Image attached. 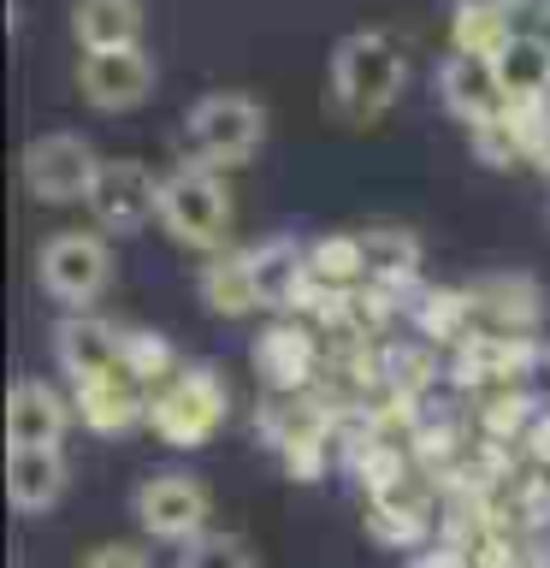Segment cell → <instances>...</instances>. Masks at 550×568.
I'll return each mask as SVG.
<instances>
[{
    "label": "cell",
    "instance_id": "6da1fadb",
    "mask_svg": "<svg viewBox=\"0 0 550 568\" xmlns=\"http://www.w3.org/2000/svg\"><path fill=\"white\" fill-rule=\"evenodd\" d=\"M408 83V53L385 30H355L332 53V106L344 119H379Z\"/></svg>",
    "mask_w": 550,
    "mask_h": 568
},
{
    "label": "cell",
    "instance_id": "7a4b0ae2",
    "mask_svg": "<svg viewBox=\"0 0 550 568\" xmlns=\"http://www.w3.org/2000/svg\"><path fill=\"white\" fill-rule=\"evenodd\" d=\"M160 225L172 231V243L202 248V255H225V237H231L225 178L213 166H202V160H184L177 172H166V190H160Z\"/></svg>",
    "mask_w": 550,
    "mask_h": 568
},
{
    "label": "cell",
    "instance_id": "3957f363",
    "mask_svg": "<svg viewBox=\"0 0 550 568\" xmlns=\"http://www.w3.org/2000/svg\"><path fill=\"white\" fill-rule=\"evenodd\" d=\"M225 415H231V385H225V373L207 367V362L184 367L172 385H160L149 397V426L172 444V450L207 444L225 426Z\"/></svg>",
    "mask_w": 550,
    "mask_h": 568
},
{
    "label": "cell",
    "instance_id": "277c9868",
    "mask_svg": "<svg viewBox=\"0 0 550 568\" xmlns=\"http://www.w3.org/2000/svg\"><path fill=\"white\" fill-rule=\"evenodd\" d=\"M184 142H190V160H202L213 172L243 166V160H255L261 142H266V106L255 95H237V89L202 95L184 119Z\"/></svg>",
    "mask_w": 550,
    "mask_h": 568
},
{
    "label": "cell",
    "instance_id": "5b68a950",
    "mask_svg": "<svg viewBox=\"0 0 550 568\" xmlns=\"http://www.w3.org/2000/svg\"><path fill=\"white\" fill-rule=\"evenodd\" d=\"M101 166H106V160L89 149L78 131H48V136H35L30 149H24V160H18L24 190L35 195V202H48V207L89 202V195H95Z\"/></svg>",
    "mask_w": 550,
    "mask_h": 568
},
{
    "label": "cell",
    "instance_id": "8992f818",
    "mask_svg": "<svg viewBox=\"0 0 550 568\" xmlns=\"http://www.w3.org/2000/svg\"><path fill=\"white\" fill-rule=\"evenodd\" d=\"M35 278H42V291L53 302L89 308L106 291V278H113V255H106V243L95 231H60V237H48L35 248Z\"/></svg>",
    "mask_w": 550,
    "mask_h": 568
},
{
    "label": "cell",
    "instance_id": "52a82bcc",
    "mask_svg": "<svg viewBox=\"0 0 550 568\" xmlns=\"http://www.w3.org/2000/svg\"><path fill=\"white\" fill-rule=\"evenodd\" d=\"M131 509H136V521H142L149 539L184 550L190 539H202V532H207L213 497H207L202 479H190V474H154V479H142V486H136Z\"/></svg>",
    "mask_w": 550,
    "mask_h": 568
},
{
    "label": "cell",
    "instance_id": "ba28073f",
    "mask_svg": "<svg viewBox=\"0 0 550 568\" xmlns=\"http://www.w3.org/2000/svg\"><path fill=\"white\" fill-rule=\"evenodd\" d=\"M160 190H166V178L149 172L142 160H106L95 178V195H89V213H95L101 231L131 237V231L160 220Z\"/></svg>",
    "mask_w": 550,
    "mask_h": 568
},
{
    "label": "cell",
    "instance_id": "9c48e42d",
    "mask_svg": "<svg viewBox=\"0 0 550 568\" xmlns=\"http://www.w3.org/2000/svg\"><path fill=\"white\" fill-rule=\"evenodd\" d=\"M78 89L101 113H131L154 95V60L142 48H113V53H78Z\"/></svg>",
    "mask_w": 550,
    "mask_h": 568
},
{
    "label": "cell",
    "instance_id": "30bf717a",
    "mask_svg": "<svg viewBox=\"0 0 550 568\" xmlns=\"http://www.w3.org/2000/svg\"><path fill=\"white\" fill-rule=\"evenodd\" d=\"M71 420H78V408H71L48 379H12V390H7V450H60Z\"/></svg>",
    "mask_w": 550,
    "mask_h": 568
},
{
    "label": "cell",
    "instance_id": "8fae6325",
    "mask_svg": "<svg viewBox=\"0 0 550 568\" xmlns=\"http://www.w3.org/2000/svg\"><path fill=\"white\" fill-rule=\"evenodd\" d=\"M124 344H131V332H119L113 320L71 314V320H60L53 355H60L71 385H89V379H106V373H124Z\"/></svg>",
    "mask_w": 550,
    "mask_h": 568
},
{
    "label": "cell",
    "instance_id": "7c38bea8",
    "mask_svg": "<svg viewBox=\"0 0 550 568\" xmlns=\"http://www.w3.org/2000/svg\"><path fill=\"white\" fill-rule=\"evenodd\" d=\"M438 95L468 131H479V124L509 113V95H503V83H497V65L479 60V53H450V60L438 65Z\"/></svg>",
    "mask_w": 550,
    "mask_h": 568
},
{
    "label": "cell",
    "instance_id": "4fadbf2b",
    "mask_svg": "<svg viewBox=\"0 0 550 568\" xmlns=\"http://www.w3.org/2000/svg\"><path fill=\"white\" fill-rule=\"evenodd\" d=\"M248 255V278H255V302L261 308H291V302L314 284V266H308V243L296 237H266Z\"/></svg>",
    "mask_w": 550,
    "mask_h": 568
},
{
    "label": "cell",
    "instance_id": "5bb4252c",
    "mask_svg": "<svg viewBox=\"0 0 550 568\" xmlns=\"http://www.w3.org/2000/svg\"><path fill=\"white\" fill-rule=\"evenodd\" d=\"M71 408H78V420H89L106 438H119V433H131L136 420H149V397H142V385L131 373H106V379L71 385Z\"/></svg>",
    "mask_w": 550,
    "mask_h": 568
},
{
    "label": "cell",
    "instance_id": "9a60e30c",
    "mask_svg": "<svg viewBox=\"0 0 550 568\" xmlns=\"http://www.w3.org/2000/svg\"><path fill=\"white\" fill-rule=\"evenodd\" d=\"M71 486L65 450H7V497L18 515H48Z\"/></svg>",
    "mask_w": 550,
    "mask_h": 568
},
{
    "label": "cell",
    "instance_id": "2e32d148",
    "mask_svg": "<svg viewBox=\"0 0 550 568\" xmlns=\"http://www.w3.org/2000/svg\"><path fill=\"white\" fill-rule=\"evenodd\" d=\"M497 83H503L509 106H550V48L539 36L515 30L503 48H497Z\"/></svg>",
    "mask_w": 550,
    "mask_h": 568
},
{
    "label": "cell",
    "instance_id": "e0dca14e",
    "mask_svg": "<svg viewBox=\"0 0 550 568\" xmlns=\"http://www.w3.org/2000/svg\"><path fill=\"white\" fill-rule=\"evenodd\" d=\"M71 36L83 53L142 48V0H78L71 7Z\"/></svg>",
    "mask_w": 550,
    "mask_h": 568
},
{
    "label": "cell",
    "instance_id": "ac0fdd59",
    "mask_svg": "<svg viewBox=\"0 0 550 568\" xmlns=\"http://www.w3.org/2000/svg\"><path fill=\"white\" fill-rule=\"evenodd\" d=\"M521 7L527 0H456V53H479V60H497V48L521 30Z\"/></svg>",
    "mask_w": 550,
    "mask_h": 568
},
{
    "label": "cell",
    "instance_id": "d6986e66",
    "mask_svg": "<svg viewBox=\"0 0 550 568\" xmlns=\"http://www.w3.org/2000/svg\"><path fill=\"white\" fill-rule=\"evenodd\" d=\"M355 248H361V278L373 284H408L420 273V237L408 225H367L355 231Z\"/></svg>",
    "mask_w": 550,
    "mask_h": 568
},
{
    "label": "cell",
    "instance_id": "ffe728a7",
    "mask_svg": "<svg viewBox=\"0 0 550 568\" xmlns=\"http://www.w3.org/2000/svg\"><path fill=\"white\" fill-rule=\"evenodd\" d=\"M202 302L213 314H225V320H237V314H255L261 302H255V278H248V255L237 248V255H213L207 261V273H202Z\"/></svg>",
    "mask_w": 550,
    "mask_h": 568
},
{
    "label": "cell",
    "instance_id": "44dd1931",
    "mask_svg": "<svg viewBox=\"0 0 550 568\" xmlns=\"http://www.w3.org/2000/svg\"><path fill=\"white\" fill-rule=\"evenodd\" d=\"M308 337H302L296 326H273L261 332L255 344V367L266 373V385H302V373H308Z\"/></svg>",
    "mask_w": 550,
    "mask_h": 568
},
{
    "label": "cell",
    "instance_id": "7402d4cb",
    "mask_svg": "<svg viewBox=\"0 0 550 568\" xmlns=\"http://www.w3.org/2000/svg\"><path fill=\"white\" fill-rule=\"evenodd\" d=\"M124 373L149 390V385H172L177 373H184V362L172 355V344L160 332H131V344H124Z\"/></svg>",
    "mask_w": 550,
    "mask_h": 568
},
{
    "label": "cell",
    "instance_id": "603a6c76",
    "mask_svg": "<svg viewBox=\"0 0 550 568\" xmlns=\"http://www.w3.org/2000/svg\"><path fill=\"white\" fill-rule=\"evenodd\" d=\"M473 308H491V320H503V326H532V314H539V284H527V278H486L473 291Z\"/></svg>",
    "mask_w": 550,
    "mask_h": 568
},
{
    "label": "cell",
    "instance_id": "cb8c5ba5",
    "mask_svg": "<svg viewBox=\"0 0 550 568\" xmlns=\"http://www.w3.org/2000/svg\"><path fill=\"white\" fill-rule=\"evenodd\" d=\"M177 568H255V557L237 532H202L177 550Z\"/></svg>",
    "mask_w": 550,
    "mask_h": 568
},
{
    "label": "cell",
    "instance_id": "d4e9b609",
    "mask_svg": "<svg viewBox=\"0 0 550 568\" xmlns=\"http://www.w3.org/2000/svg\"><path fill=\"white\" fill-rule=\"evenodd\" d=\"M308 266H314V284H349V278H361V248H355V231H349V237L308 243Z\"/></svg>",
    "mask_w": 550,
    "mask_h": 568
},
{
    "label": "cell",
    "instance_id": "484cf974",
    "mask_svg": "<svg viewBox=\"0 0 550 568\" xmlns=\"http://www.w3.org/2000/svg\"><path fill=\"white\" fill-rule=\"evenodd\" d=\"M515 385H521V403L532 408H550V349H521V362H515Z\"/></svg>",
    "mask_w": 550,
    "mask_h": 568
},
{
    "label": "cell",
    "instance_id": "4316f807",
    "mask_svg": "<svg viewBox=\"0 0 550 568\" xmlns=\"http://www.w3.org/2000/svg\"><path fill=\"white\" fill-rule=\"evenodd\" d=\"M83 568H154L149 557H142L136 545H101V550H89Z\"/></svg>",
    "mask_w": 550,
    "mask_h": 568
},
{
    "label": "cell",
    "instance_id": "83f0119b",
    "mask_svg": "<svg viewBox=\"0 0 550 568\" xmlns=\"http://www.w3.org/2000/svg\"><path fill=\"white\" fill-rule=\"evenodd\" d=\"M521 30L539 36V42L550 48V0H527V7H521Z\"/></svg>",
    "mask_w": 550,
    "mask_h": 568
},
{
    "label": "cell",
    "instance_id": "f1b7e54d",
    "mask_svg": "<svg viewBox=\"0 0 550 568\" xmlns=\"http://www.w3.org/2000/svg\"><path fill=\"white\" fill-rule=\"evenodd\" d=\"M408 568H473L468 557H456V550H426V557H415Z\"/></svg>",
    "mask_w": 550,
    "mask_h": 568
},
{
    "label": "cell",
    "instance_id": "f546056e",
    "mask_svg": "<svg viewBox=\"0 0 550 568\" xmlns=\"http://www.w3.org/2000/svg\"><path fill=\"white\" fill-rule=\"evenodd\" d=\"M532 166H539V172L550 178V124L539 131V142H532Z\"/></svg>",
    "mask_w": 550,
    "mask_h": 568
}]
</instances>
